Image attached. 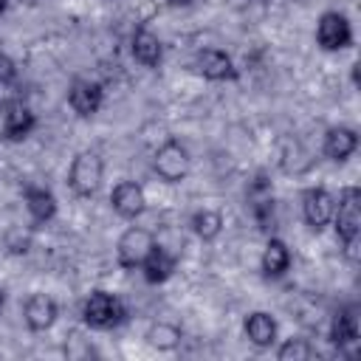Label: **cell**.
<instances>
[{
  "label": "cell",
  "instance_id": "cell-29",
  "mask_svg": "<svg viewBox=\"0 0 361 361\" xmlns=\"http://www.w3.org/2000/svg\"><path fill=\"white\" fill-rule=\"evenodd\" d=\"M3 307H6V290L0 288V310H3Z\"/></svg>",
  "mask_w": 361,
  "mask_h": 361
},
{
  "label": "cell",
  "instance_id": "cell-23",
  "mask_svg": "<svg viewBox=\"0 0 361 361\" xmlns=\"http://www.w3.org/2000/svg\"><path fill=\"white\" fill-rule=\"evenodd\" d=\"M276 358L279 361H310L316 358V347L307 338H285L276 347Z\"/></svg>",
  "mask_w": 361,
  "mask_h": 361
},
{
  "label": "cell",
  "instance_id": "cell-9",
  "mask_svg": "<svg viewBox=\"0 0 361 361\" xmlns=\"http://www.w3.org/2000/svg\"><path fill=\"white\" fill-rule=\"evenodd\" d=\"M330 341L338 353L344 355H355L358 350V341H361V330H358V307L355 305H347V307H338L333 322H330Z\"/></svg>",
  "mask_w": 361,
  "mask_h": 361
},
{
  "label": "cell",
  "instance_id": "cell-21",
  "mask_svg": "<svg viewBox=\"0 0 361 361\" xmlns=\"http://www.w3.org/2000/svg\"><path fill=\"white\" fill-rule=\"evenodd\" d=\"M282 169L288 175H305V172H310L313 169V152L299 138L288 141L285 149H282Z\"/></svg>",
  "mask_w": 361,
  "mask_h": 361
},
{
  "label": "cell",
  "instance_id": "cell-4",
  "mask_svg": "<svg viewBox=\"0 0 361 361\" xmlns=\"http://www.w3.org/2000/svg\"><path fill=\"white\" fill-rule=\"evenodd\" d=\"M192 169V155L178 138H166L152 155V172L164 183H180Z\"/></svg>",
  "mask_w": 361,
  "mask_h": 361
},
{
  "label": "cell",
  "instance_id": "cell-11",
  "mask_svg": "<svg viewBox=\"0 0 361 361\" xmlns=\"http://www.w3.org/2000/svg\"><path fill=\"white\" fill-rule=\"evenodd\" d=\"M104 104V87L93 79H73L68 87V107L79 118H90L102 110Z\"/></svg>",
  "mask_w": 361,
  "mask_h": 361
},
{
  "label": "cell",
  "instance_id": "cell-3",
  "mask_svg": "<svg viewBox=\"0 0 361 361\" xmlns=\"http://www.w3.org/2000/svg\"><path fill=\"white\" fill-rule=\"evenodd\" d=\"M104 180V158L96 149H82L68 166V186L76 197H93Z\"/></svg>",
  "mask_w": 361,
  "mask_h": 361
},
{
  "label": "cell",
  "instance_id": "cell-10",
  "mask_svg": "<svg viewBox=\"0 0 361 361\" xmlns=\"http://www.w3.org/2000/svg\"><path fill=\"white\" fill-rule=\"evenodd\" d=\"M192 68L197 76L209 82H231L237 79V65L223 48H200L192 59Z\"/></svg>",
  "mask_w": 361,
  "mask_h": 361
},
{
  "label": "cell",
  "instance_id": "cell-15",
  "mask_svg": "<svg viewBox=\"0 0 361 361\" xmlns=\"http://www.w3.org/2000/svg\"><path fill=\"white\" fill-rule=\"evenodd\" d=\"M23 203H25V209H28L31 223H37V226L54 220V217H56V209H59L56 195H54L48 186H37V183H28V186L23 189Z\"/></svg>",
  "mask_w": 361,
  "mask_h": 361
},
{
  "label": "cell",
  "instance_id": "cell-20",
  "mask_svg": "<svg viewBox=\"0 0 361 361\" xmlns=\"http://www.w3.org/2000/svg\"><path fill=\"white\" fill-rule=\"evenodd\" d=\"M144 338H147V344H149L152 350H158V353H172V350L180 347L183 330H180L175 322H155V324H149V330H147Z\"/></svg>",
  "mask_w": 361,
  "mask_h": 361
},
{
  "label": "cell",
  "instance_id": "cell-25",
  "mask_svg": "<svg viewBox=\"0 0 361 361\" xmlns=\"http://www.w3.org/2000/svg\"><path fill=\"white\" fill-rule=\"evenodd\" d=\"M6 245L11 254H25L31 248V231H23V228H11L8 237H6Z\"/></svg>",
  "mask_w": 361,
  "mask_h": 361
},
{
  "label": "cell",
  "instance_id": "cell-26",
  "mask_svg": "<svg viewBox=\"0 0 361 361\" xmlns=\"http://www.w3.org/2000/svg\"><path fill=\"white\" fill-rule=\"evenodd\" d=\"M14 82H17V65H14V59L8 54L0 51V87H8Z\"/></svg>",
  "mask_w": 361,
  "mask_h": 361
},
{
  "label": "cell",
  "instance_id": "cell-14",
  "mask_svg": "<svg viewBox=\"0 0 361 361\" xmlns=\"http://www.w3.org/2000/svg\"><path fill=\"white\" fill-rule=\"evenodd\" d=\"M358 149V133L347 124H336V127H327L324 130V138H322V152L327 161L333 164H344L353 152Z\"/></svg>",
  "mask_w": 361,
  "mask_h": 361
},
{
  "label": "cell",
  "instance_id": "cell-24",
  "mask_svg": "<svg viewBox=\"0 0 361 361\" xmlns=\"http://www.w3.org/2000/svg\"><path fill=\"white\" fill-rule=\"evenodd\" d=\"M65 355L71 358V361H85V358H90V355H96V347L90 344V338H82V336H71L68 341H65Z\"/></svg>",
  "mask_w": 361,
  "mask_h": 361
},
{
  "label": "cell",
  "instance_id": "cell-18",
  "mask_svg": "<svg viewBox=\"0 0 361 361\" xmlns=\"http://www.w3.org/2000/svg\"><path fill=\"white\" fill-rule=\"evenodd\" d=\"M130 51H133L135 62L144 65V68H158L161 59H164V45H161L158 34H152V31L144 28V25H138V28L133 31V37H130Z\"/></svg>",
  "mask_w": 361,
  "mask_h": 361
},
{
  "label": "cell",
  "instance_id": "cell-6",
  "mask_svg": "<svg viewBox=\"0 0 361 361\" xmlns=\"http://www.w3.org/2000/svg\"><path fill=\"white\" fill-rule=\"evenodd\" d=\"M316 45L322 51H344L353 45V25L341 11H324L316 23Z\"/></svg>",
  "mask_w": 361,
  "mask_h": 361
},
{
  "label": "cell",
  "instance_id": "cell-16",
  "mask_svg": "<svg viewBox=\"0 0 361 361\" xmlns=\"http://www.w3.org/2000/svg\"><path fill=\"white\" fill-rule=\"evenodd\" d=\"M243 333L245 338L257 347V350H268L276 344V336H279V327H276V319L265 310H251L243 322Z\"/></svg>",
  "mask_w": 361,
  "mask_h": 361
},
{
  "label": "cell",
  "instance_id": "cell-22",
  "mask_svg": "<svg viewBox=\"0 0 361 361\" xmlns=\"http://www.w3.org/2000/svg\"><path fill=\"white\" fill-rule=\"evenodd\" d=\"M189 226H192V231H195L197 240L214 243V240L220 237V231H223V214H220L217 209H197V212L192 214Z\"/></svg>",
  "mask_w": 361,
  "mask_h": 361
},
{
  "label": "cell",
  "instance_id": "cell-28",
  "mask_svg": "<svg viewBox=\"0 0 361 361\" xmlns=\"http://www.w3.org/2000/svg\"><path fill=\"white\" fill-rule=\"evenodd\" d=\"M6 99H8V96H6V90H3V87H0V110H3V107H6Z\"/></svg>",
  "mask_w": 361,
  "mask_h": 361
},
{
  "label": "cell",
  "instance_id": "cell-30",
  "mask_svg": "<svg viewBox=\"0 0 361 361\" xmlns=\"http://www.w3.org/2000/svg\"><path fill=\"white\" fill-rule=\"evenodd\" d=\"M6 6H8V0H0V14L6 11Z\"/></svg>",
  "mask_w": 361,
  "mask_h": 361
},
{
  "label": "cell",
  "instance_id": "cell-7",
  "mask_svg": "<svg viewBox=\"0 0 361 361\" xmlns=\"http://www.w3.org/2000/svg\"><path fill=\"white\" fill-rule=\"evenodd\" d=\"M333 209H336V195L324 186H310L302 195V217L307 223L310 231H324L333 220Z\"/></svg>",
  "mask_w": 361,
  "mask_h": 361
},
{
  "label": "cell",
  "instance_id": "cell-13",
  "mask_svg": "<svg viewBox=\"0 0 361 361\" xmlns=\"http://www.w3.org/2000/svg\"><path fill=\"white\" fill-rule=\"evenodd\" d=\"M56 316H59L56 299L48 296V293H39V290L31 293V296L25 299V305H23V322H25V327H28L31 333H45V330H51L54 322H56Z\"/></svg>",
  "mask_w": 361,
  "mask_h": 361
},
{
  "label": "cell",
  "instance_id": "cell-12",
  "mask_svg": "<svg viewBox=\"0 0 361 361\" xmlns=\"http://www.w3.org/2000/svg\"><path fill=\"white\" fill-rule=\"evenodd\" d=\"M110 206L121 220H135L147 209V192L135 180H118L110 192Z\"/></svg>",
  "mask_w": 361,
  "mask_h": 361
},
{
  "label": "cell",
  "instance_id": "cell-1",
  "mask_svg": "<svg viewBox=\"0 0 361 361\" xmlns=\"http://www.w3.org/2000/svg\"><path fill=\"white\" fill-rule=\"evenodd\" d=\"M336 240L341 243V251L347 259H358V237H361V189L344 186L336 197L333 220H330Z\"/></svg>",
  "mask_w": 361,
  "mask_h": 361
},
{
  "label": "cell",
  "instance_id": "cell-5",
  "mask_svg": "<svg viewBox=\"0 0 361 361\" xmlns=\"http://www.w3.org/2000/svg\"><path fill=\"white\" fill-rule=\"evenodd\" d=\"M152 248H155V234L144 226H130L121 231L116 243V259L124 271H138Z\"/></svg>",
  "mask_w": 361,
  "mask_h": 361
},
{
  "label": "cell",
  "instance_id": "cell-19",
  "mask_svg": "<svg viewBox=\"0 0 361 361\" xmlns=\"http://www.w3.org/2000/svg\"><path fill=\"white\" fill-rule=\"evenodd\" d=\"M290 248H288V243L285 240H279V237H268L265 240V248H262V254H259V271H262V276H268V279H279V276H285V271L290 268Z\"/></svg>",
  "mask_w": 361,
  "mask_h": 361
},
{
  "label": "cell",
  "instance_id": "cell-27",
  "mask_svg": "<svg viewBox=\"0 0 361 361\" xmlns=\"http://www.w3.org/2000/svg\"><path fill=\"white\" fill-rule=\"evenodd\" d=\"M195 0H166V6H172V8H189Z\"/></svg>",
  "mask_w": 361,
  "mask_h": 361
},
{
  "label": "cell",
  "instance_id": "cell-8",
  "mask_svg": "<svg viewBox=\"0 0 361 361\" xmlns=\"http://www.w3.org/2000/svg\"><path fill=\"white\" fill-rule=\"evenodd\" d=\"M37 116L23 99H6V107L0 110V133L6 141H23L34 133Z\"/></svg>",
  "mask_w": 361,
  "mask_h": 361
},
{
  "label": "cell",
  "instance_id": "cell-17",
  "mask_svg": "<svg viewBox=\"0 0 361 361\" xmlns=\"http://www.w3.org/2000/svg\"><path fill=\"white\" fill-rule=\"evenodd\" d=\"M178 268V257L172 251H166L164 245L155 243V248L147 254V259L141 262V274H144V282L147 285H164Z\"/></svg>",
  "mask_w": 361,
  "mask_h": 361
},
{
  "label": "cell",
  "instance_id": "cell-2",
  "mask_svg": "<svg viewBox=\"0 0 361 361\" xmlns=\"http://www.w3.org/2000/svg\"><path fill=\"white\" fill-rule=\"evenodd\" d=\"M127 319V310L121 305V299L110 290H90L87 299L82 302V322L90 330H113Z\"/></svg>",
  "mask_w": 361,
  "mask_h": 361
}]
</instances>
